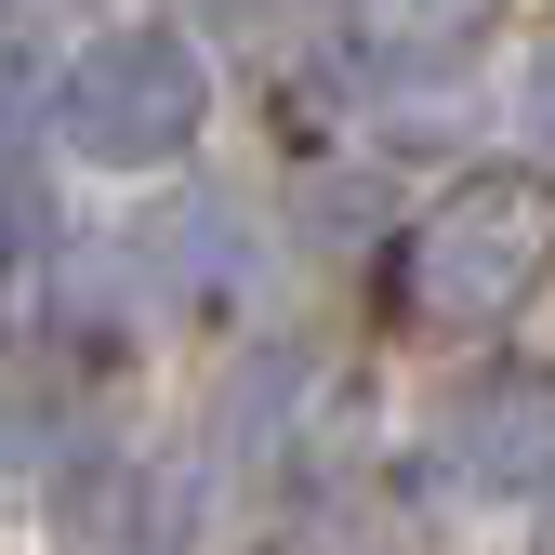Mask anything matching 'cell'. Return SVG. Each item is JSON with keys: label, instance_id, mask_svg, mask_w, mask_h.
<instances>
[{"label": "cell", "instance_id": "8", "mask_svg": "<svg viewBox=\"0 0 555 555\" xmlns=\"http://www.w3.org/2000/svg\"><path fill=\"white\" fill-rule=\"evenodd\" d=\"M40 264H53V212H40L27 172H0V318L40 292Z\"/></svg>", "mask_w": 555, "mask_h": 555}, {"label": "cell", "instance_id": "3", "mask_svg": "<svg viewBox=\"0 0 555 555\" xmlns=\"http://www.w3.org/2000/svg\"><path fill=\"white\" fill-rule=\"evenodd\" d=\"M437 476L476 503H542L555 490V371L542 358H490L463 371L437 410Z\"/></svg>", "mask_w": 555, "mask_h": 555}, {"label": "cell", "instance_id": "7", "mask_svg": "<svg viewBox=\"0 0 555 555\" xmlns=\"http://www.w3.org/2000/svg\"><path fill=\"white\" fill-rule=\"evenodd\" d=\"M53 437H66V371L40 358V344L0 331V476H27Z\"/></svg>", "mask_w": 555, "mask_h": 555}, {"label": "cell", "instance_id": "4", "mask_svg": "<svg viewBox=\"0 0 555 555\" xmlns=\"http://www.w3.org/2000/svg\"><path fill=\"white\" fill-rule=\"evenodd\" d=\"M53 529H66V555H185L198 503H185V476L159 450H93L80 476H66Z\"/></svg>", "mask_w": 555, "mask_h": 555}, {"label": "cell", "instance_id": "2", "mask_svg": "<svg viewBox=\"0 0 555 555\" xmlns=\"http://www.w3.org/2000/svg\"><path fill=\"white\" fill-rule=\"evenodd\" d=\"M53 119H66V146L93 172H159V159L198 146V119H212V66H198L185 27H106L53 80Z\"/></svg>", "mask_w": 555, "mask_h": 555}, {"label": "cell", "instance_id": "6", "mask_svg": "<svg viewBox=\"0 0 555 555\" xmlns=\"http://www.w3.org/2000/svg\"><path fill=\"white\" fill-rule=\"evenodd\" d=\"M344 14H358V40L384 66H463L476 40H490L503 0H344Z\"/></svg>", "mask_w": 555, "mask_h": 555}, {"label": "cell", "instance_id": "11", "mask_svg": "<svg viewBox=\"0 0 555 555\" xmlns=\"http://www.w3.org/2000/svg\"><path fill=\"white\" fill-rule=\"evenodd\" d=\"M292 555H384L371 529H292Z\"/></svg>", "mask_w": 555, "mask_h": 555}, {"label": "cell", "instance_id": "10", "mask_svg": "<svg viewBox=\"0 0 555 555\" xmlns=\"http://www.w3.org/2000/svg\"><path fill=\"white\" fill-rule=\"evenodd\" d=\"M529 146H542V159H555V40H542V53H529Z\"/></svg>", "mask_w": 555, "mask_h": 555}, {"label": "cell", "instance_id": "13", "mask_svg": "<svg viewBox=\"0 0 555 555\" xmlns=\"http://www.w3.org/2000/svg\"><path fill=\"white\" fill-rule=\"evenodd\" d=\"M542 555H555V490H542Z\"/></svg>", "mask_w": 555, "mask_h": 555}, {"label": "cell", "instance_id": "12", "mask_svg": "<svg viewBox=\"0 0 555 555\" xmlns=\"http://www.w3.org/2000/svg\"><path fill=\"white\" fill-rule=\"evenodd\" d=\"M225 14H238V27H292L305 0H225Z\"/></svg>", "mask_w": 555, "mask_h": 555}, {"label": "cell", "instance_id": "1", "mask_svg": "<svg viewBox=\"0 0 555 555\" xmlns=\"http://www.w3.org/2000/svg\"><path fill=\"white\" fill-rule=\"evenodd\" d=\"M542 278H555V185L542 172H463V185H437V212L397 238V292L437 331L516 318Z\"/></svg>", "mask_w": 555, "mask_h": 555}, {"label": "cell", "instance_id": "9", "mask_svg": "<svg viewBox=\"0 0 555 555\" xmlns=\"http://www.w3.org/2000/svg\"><path fill=\"white\" fill-rule=\"evenodd\" d=\"M40 93H53V66H40V40H27V14H0V146L40 119Z\"/></svg>", "mask_w": 555, "mask_h": 555}, {"label": "cell", "instance_id": "5", "mask_svg": "<svg viewBox=\"0 0 555 555\" xmlns=\"http://www.w3.org/2000/svg\"><path fill=\"white\" fill-rule=\"evenodd\" d=\"M292 424H305V358H292V344H251V358L225 371L212 450H225V463H278V450H292Z\"/></svg>", "mask_w": 555, "mask_h": 555}]
</instances>
